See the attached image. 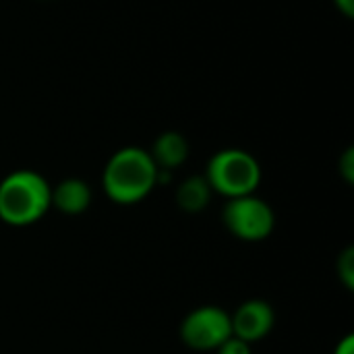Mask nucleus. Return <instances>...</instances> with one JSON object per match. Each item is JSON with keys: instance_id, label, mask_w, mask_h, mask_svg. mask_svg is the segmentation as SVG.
<instances>
[{"instance_id": "obj_1", "label": "nucleus", "mask_w": 354, "mask_h": 354, "mask_svg": "<svg viewBox=\"0 0 354 354\" xmlns=\"http://www.w3.org/2000/svg\"><path fill=\"white\" fill-rule=\"evenodd\" d=\"M158 187V166L147 149L127 145L110 156L102 172V189L116 205H137Z\"/></svg>"}, {"instance_id": "obj_2", "label": "nucleus", "mask_w": 354, "mask_h": 354, "mask_svg": "<svg viewBox=\"0 0 354 354\" xmlns=\"http://www.w3.org/2000/svg\"><path fill=\"white\" fill-rule=\"evenodd\" d=\"M52 207V185L35 170H12L0 180V222L12 228L37 224Z\"/></svg>"}, {"instance_id": "obj_3", "label": "nucleus", "mask_w": 354, "mask_h": 354, "mask_svg": "<svg viewBox=\"0 0 354 354\" xmlns=\"http://www.w3.org/2000/svg\"><path fill=\"white\" fill-rule=\"evenodd\" d=\"M203 176L214 195L234 199L253 195L261 185L263 172L253 153L241 147H226L209 158Z\"/></svg>"}, {"instance_id": "obj_4", "label": "nucleus", "mask_w": 354, "mask_h": 354, "mask_svg": "<svg viewBox=\"0 0 354 354\" xmlns=\"http://www.w3.org/2000/svg\"><path fill=\"white\" fill-rule=\"evenodd\" d=\"M222 224L234 239L243 243H261L270 239L276 228V212L255 193L234 197L226 199L222 207Z\"/></svg>"}, {"instance_id": "obj_5", "label": "nucleus", "mask_w": 354, "mask_h": 354, "mask_svg": "<svg viewBox=\"0 0 354 354\" xmlns=\"http://www.w3.org/2000/svg\"><path fill=\"white\" fill-rule=\"evenodd\" d=\"M180 342L195 353H216L232 336L230 313L216 305H201L185 315L178 328Z\"/></svg>"}, {"instance_id": "obj_6", "label": "nucleus", "mask_w": 354, "mask_h": 354, "mask_svg": "<svg viewBox=\"0 0 354 354\" xmlns=\"http://www.w3.org/2000/svg\"><path fill=\"white\" fill-rule=\"evenodd\" d=\"M274 326H276V311L272 303L263 299H249L241 303L234 313H230L232 336L245 340L251 346L268 338Z\"/></svg>"}, {"instance_id": "obj_7", "label": "nucleus", "mask_w": 354, "mask_h": 354, "mask_svg": "<svg viewBox=\"0 0 354 354\" xmlns=\"http://www.w3.org/2000/svg\"><path fill=\"white\" fill-rule=\"evenodd\" d=\"M147 151H149L153 164L158 166V170L174 172L189 160L191 147L183 133L164 131L162 135L156 137V141L151 143V149H147Z\"/></svg>"}, {"instance_id": "obj_8", "label": "nucleus", "mask_w": 354, "mask_h": 354, "mask_svg": "<svg viewBox=\"0 0 354 354\" xmlns=\"http://www.w3.org/2000/svg\"><path fill=\"white\" fill-rule=\"evenodd\" d=\"M93 193L91 187L83 178H64L56 187H52V207H56L64 216L85 214L91 205Z\"/></svg>"}, {"instance_id": "obj_9", "label": "nucleus", "mask_w": 354, "mask_h": 354, "mask_svg": "<svg viewBox=\"0 0 354 354\" xmlns=\"http://www.w3.org/2000/svg\"><path fill=\"white\" fill-rule=\"evenodd\" d=\"M212 197H214V193H212L203 174H193V176L185 178L176 187V195H174L178 209H183L185 214L203 212L209 205Z\"/></svg>"}, {"instance_id": "obj_10", "label": "nucleus", "mask_w": 354, "mask_h": 354, "mask_svg": "<svg viewBox=\"0 0 354 354\" xmlns=\"http://www.w3.org/2000/svg\"><path fill=\"white\" fill-rule=\"evenodd\" d=\"M336 274L346 290H354V247H346L336 261Z\"/></svg>"}, {"instance_id": "obj_11", "label": "nucleus", "mask_w": 354, "mask_h": 354, "mask_svg": "<svg viewBox=\"0 0 354 354\" xmlns=\"http://www.w3.org/2000/svg\"><path fill=\"white\" fill-rule=\"evenodd\" d=\"M338 170H340V176L344 178V183H346V185H353L354 183V149L353 147H348V149L340 156Z\"/></svg>"}, {"instance_id": "obj_12", "label": "nucleus", "mask_w": 354, "mask_h": 354, "mask_svg": "<svg viewBox=\"0 0 354 354\" xmlns=\"http://www.w3.org/2000/svg\"><path fill=\"white\" fill-rule=\"evenodd\" d=\"M216 354H253V353H251V344H247V342H245V340H241V338L230 336L224 344H220V346H218Z\"/></svg>"}, {"instance_id": "obj_13", "label": "nucleus", "mask_w": 354, "mask_h": 354, "mask_svg": "<svg viewBox=\"0 0 354 354\" xmlns=\"http://www.w3.org/2000/svg\"><path fill=\"white\" fill-rule=\"evenodd\" d=\"M334 354H354V336L346 334L334 348Z\"/></svg>"}, {"instance_id": "obj_14", "label": "nucleus", "mask_w": 354, "mask_h": 354, "mask_svg": "<svg viewBox=\"0 0 354 354\" xmlns=\"http://www.w3.org/2000/svg\"><path fill=\"white\" fill-rule=\"evenodd\" d=\"M334 4H336V8L344 15V17H348V19H353L354 17V0H334Z\"/></svg>"}]
</instances>
